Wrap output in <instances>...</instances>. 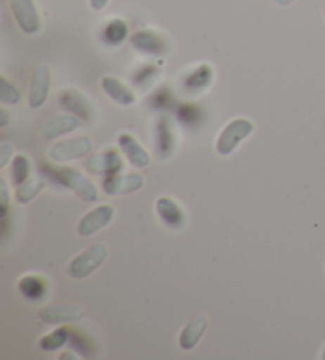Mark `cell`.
<instances>
[{
	"label": "cell",
	"instance_id": "1",
	"mask_svg": "<svg viewBox=\"0 0 325 360\" xmlns=\"http://www.w3.org/2000/svg\"><path fill=\"white\" fill-rule=\"evenodd\" d=\"M108 257V248L103 243H94L72 259L67 266V273L73 279H83L92 275Z\"/></svg>",
	"mask_w": 325,
	"mask_h": 360
},
{
	"label": "cell",
	"instance_id": "2",
	"mask_svg": "<svg viewBox=\"0 0 325 360\" xmlns=\"http://www.w3.org/2000/svg\"><path fill=\"white\" fill-rule=\"evenodd\" d=\"M49 173L58 179L60 184L75 192L83 202H96L97 200V188L92 181H89L84 175H81L78 170L72 169V167H64V169H51Z\"/></svg>",
	"mask_w": 325,
	"mask_h": 360
},
{
	"label": "cell",
	"instance_id": "3",
	"mask_svg": "<svg viewBox=\"0 0 325 360\" xmlns=\"http://www.w3.org/2000/svg\"><path fill=\"white\" fill-rule=\"evenodd\" d=\"M254 132V124L245 120V117H238V120L230 121L219 135L216 143V151L221 154V156H230L236 146L240 145L241 141H245L249 135Z\"/></svg>",
	"mask_w": 325,
	"mask_h": 360
},
{
	"label": "cell",
	"instance_id": "4",
	"mask_svg": "<svg viewBox=\"0 0 325 360\" xmlns=\"http://www.w3.org/2000/svg\"><path fill=\"white\" fill-rule=\"evenodd\" d=\"M92 150V141L89 136H75V139L62 140L51 146L48 151V158L53 162H68V160L81 159Z\"/></svg>",
	"mask_w": 325,
	"mask_h": 360
},
{
	"label": "cell",
	"instance_id": "5",
	"mask_svg": "<svg viewBox=\"0 0 325 360\" xmlns=\"http://www.w3.org/2000/svg\"><path fill=\"white\" fill-rule=\"evenodd\" d=\"M10 8L24 34L34 35L42 29L40 15L34 0H10Z\"/></svg>",
	"mask_w": 325,
	"mask_h": 360
},
{
	"label": "cell",
	"instance_id": "6",
	"mask_svg": "<svg viewBox=\"0 0 325 360\" xmlns=\"http://www.w3.org/2000/svg\"><path fill=\"white\" fill-rule=\"evenodd\" d=\"M59 107L65 111H70L72 115L84 122H92L94 116H96V110H94V105L89 98L75 89H65L60 92Z\"/></svg>",
	"mask_w": 325,
	"mask_h": 360
},
{
	"label": "cell",
	"instance_id": "7",
	"mask_svg": "<svg viewBox=\"0 0 325 360\" xmlns=\"http://www.w3.org/2000/svg\"><path fill=\"white\" fill-rule=\"evenodd\" d=\"M83 167L84 170L92 173V175L111 176V175H117V173L121 172L122 159L115 150H110V151L98 153V154H94L91 158H87L83 162Z\"/></svg>",
	"mask_w": 325,
	"mask_h": 360
},
{
	"label": "cell",
	"instance_id": "8",
	"mask_svg": "<svg viewBox=\"0 0 325 360\" xmlns=\"http://www.w3.org/2000/svg\"><path fill=\"white\" fill-rule=\"evenodd\" d=\"M115 216V208L111 205H100L81 218L78 224V233L81 237H91L110 224Z\"/></svg>",
	"mask_w": 325,
	"mask_h": 360
},
{
	"label": "cell",
	"instance_id": "9",
	"mask_svg": "<svg viewBox=\"0 0 325 360\" xmlns=\"http://www.w3.org/2000/svg\"><path fill=\"white\" fill-rule=\"evenodd\" d=\"M40 319L45 324H67L77 322L84 316V308L79 303H65V305H48L42 308Z\"/></svg>",
	"mask_w": 325,
	"mask_h": 360
},
{
	"label": "cell",
	"instance_id": "10",
	"mask_svg": "<svg viewBox=\"0 0 325 360\" xmlns=\"http://www.w3.org/2000/svg\"><path fill=\"white\" fill-rule=\"evenodd\" d=\"M145 178L140 173H127V175L106 176L102 183L103 192L108 195H126L139 191Z\"/></svg>",
	"mask_w": 325,
	"mask_h": 360
},
{
	"label": "cell",
	"instance_id": "11",
	"mask_svg": "<svg viewBox=\"0 0 325 360\" xmlns=\"http://www.w3.org/2000/svg\"><path fill=\"white\" fill-rule=\"evenodd\" d=\"M49 86H51V73L48 67L40 65L34 70L32 79H30L29 105L32 108H40L45 105L49 96Z\"/></svg>",
	"mask_w": 325,
	"mask_h": 360
},
{
	"label": "cell",
	"instance_id": "12",
	"mask_svg": "<svg viewBox=\"0 0 325 360\" xmlns=\"http://www.w3.org/2000/svg\"><path fill=\"white\" fill-rule=\"evenodd\" d=\"M79 117L75 115H60V116H54L51 120H48L39 130V135L43 140H54L58 136L67 135L77 130L81 124H79Z\"/></svg>",
	"mask_w": 325,
	"mask_h": 360
},
{
	"label": "cell",
	"instance_id": "13",
	"mask_svg": "<svg viewBox=\"0 0 325 360\" xmlns=\"http://www.w3.org/2000/svg\"><path fill=\"white\" fill-rule=\"evenodd\" d=\"M155 211H158L162 224L167 226L173 231H179L184 227L186 216L183 208L170 197H160L155 203Z\"/></svg>",
	"mask_w": 325,
	"mask_h": 360
},
{
	"label": "cell",
	"instance_id": "14",
	"mask_svg": "<svg viewBox=\"0 0 325 360\" xmlns=\"http://www.w3.org/2000/svg\"><path fill=\"white\" fill-rule=\"evenodd\" d=\"M206 327H208V318L205 314H197L187 322L186 327L179 333V346L183 351H191L198 345L200 338L203 337L206 332Z\"/></svg>",
	"mask_w": 325,
	"mask_h": 360
},
{
	"label": "cell",
	"instance_id": "15",
	"mask_svg": "<svg viewBox=\"0 0 325 360\" xmlns=\"http://www.w3.org/2000/svg\"><path fill=\"white\" fill-rule=\"evenodd\" d=\"M117 143H120V148L126 154L129 162L136 167V169H145L151 162L148 151L135 140L134 135L121 134L120 139H117Z\"/></svg>",
	"mask_w": 325,
	"mask_h": 360
},
{
	"label": "cell",
	"instance_id": "16",
	"mask_svg": "<svg viewBox=\"0 0 325 360\" xmlns=\"http://www.w3.org/2000/svg\"><path fill=\"white\" fill-rule=\"evenodd\" d=\"M130 45H132L136 51L149 56H159L164 54L167 45L165 40L162 39L160 35L151 32V30H141V32H136L130 39Z\"/></svg>",
	"mask_w": 325,
	"mask_h": 360
},
{
	"label": "cell",
	"instance_id": "17",
	"mask_svg": "<svg viewBox=\"0 0 325 360\" xmlns=\"http://www.w3.org/2000/svg\"><path fill=\"white\" fill-rule=\"evenodd\" d=\"M102 88L111 101H115L120 105H124V107H129V105H134L136 102L134 91L127 88L121 79H117L115 77H105L102 79Z\"/></svg>",
	"mask_w": 325,
	"mask_h": 360
},
{
	"label": "cell",
	"instance_id": "18",
	"mask_svg": "<svg viewBox=\"0 0 325 360\" xmlns=\"http://www.w3.org/2000/svg\"><path fill=\"white\" fill-rule=\"evenodd\" d=\"M155 143H158V153L162 159L170 156L174 148V135L168 117L162 116L155 126Z\"/></svg>",
	"mask_w": 325,
	"mask_h": 360
},
{
	"label": "cell",
	"instance_id": "19",
	"mask_svg": "<svg viewBox=\"0 0 325 360\" xmlns=\"http://www.w3.org/2000/svg\"><path fill=\"white\" fill-rule=\"evenodd\" d=\"M18 288H20V292L23 294L24 299H27L30 302H39L46 294L45 281H43L42 278L34 276V275L24 276L20 281V284H18Z\"/></svg>",
	"mask_w": 325,
	"mask_h": 360
},
{
	"label": "cell",
	"instance_id": "20",
	"mask_svg": "<svg viewBox=\"0 0 325 360\" xmlns=\"http://www.w3.org/2000/svg\"><path fill=\"white\" fill-rule=\"evenodd\" d=\"M129 27L122 20L110 21L102 30V40L110 46H117L127 39Z\"/></svg>",
	"mask_w": 325,
	"mask_h": 360
},
{
	"label": "cell",
	"instance_id": "21",
	"mask_svg": "<svg viewBox=\"0 0 325 360\" xmlns=\"http://www.w3.org/2000/svg\"><path fill=\"white\" fill-rule=\"evenodd\" d=\"M45 188H46L45 178H42V176L30 178V179H27L26 183H23L21 186H18L15 197H16V200L20 202L21 205H26V203H29L30 200H32V198L37 194H40V192L45 189Z\"/></svg>",
	"mask_w": 325,
	"mask_h": 360
},
{
	"label": "cell",
	"instance_id": "22",
	"mask_svg": "<svg viewBox=\"0 0 325 360\" xmlns=\"http://www.w3.org/2000/svg\"><path fill=\"white\" fill-rule=\"evenodd\" d=\"M212 79V70L210 65H200L196 68L191 75H187L184 79L186 89L191 91H202L206 86H210Z\"/></svg>",
	"mask_w": 325,
	"mask_h": 360
},
{
	"label": "cell",
	"instance_id": "23",
	"mask_svg": "<svg viewBox=\"0 0 325 360\" xmlns=\"http://www.w3.org/2000/svg\"><path fill=\"white\" fill-rule=\"evenodd\" d=\"M68 340H70V330L67 327H59L40 340V347L45 352H53L60 349L62 346L68 343Z\"/></svg>",
	"mask_w": 325,
	"mask_h": 360
},
{
	"label": "cell",
	"instance_id": "24",
	"mask_svg": "<svg viewBox=\"0 0 325 360\" xmlns=\"http://www.w3.org/2000/svg\"><path fill=\"white\" fill-rule=\"evenodd\" d=\"M30 175V162L29 158L24 154H18L11 160V181L16 186H21L23 183L27 181Z\"/></svg>",
	"mask_w": 325,
	"mask_h": 360
},
{
	"label": "cell",
	"instance_id": "25",
	"mask_svg": "<svg viewBox=\"0 0 325 360\" xmlns=\"http://www.w3.org/2000/svg\"><path fill=\"white\" fill-rule=\"evenodd\" d=\"M0 101L2 103L15 105L21 101V94L13 84H11L7 78H0Z\"/></svg>",
	"mask_w": 325,
	"mask_h": 360
},
{
	"label": "cell",
	"instance_id": "26",
	"mask_svg": "<svg viewBox=\"0 0 325 360\" xmlns=\"http://www.w3.org/2000/svg\"><path fill=\"white\" fill-rule=\"evenodd\" d=\"M155 68H153V67H148V68H145V72H141V73H139V77L140 78H135V83L136 84H145V79H151V77H154L155 75Z\"/></svg>",
	"mask_w": 325,
	"mask_h": 360
},
{
	"label": "cell",
	"instance_id": "27",
	"mask_svg": "<svg viewBox=\"0 0 325 360\" xmlns=\"http://www.w3.org/2000/svg\"><path fill=\"white\" fill-rule=\"evenodd\" d=\"M0 153H2V158H0V167L4 169V167L8 164V159L11 154H13V150H11L10 145H2L0 146Z\"/></svg>",
	"mask_w": 325,
	"mask_h": 360
},
{
	"label": "cell",
	"instance_id": "28",
	"mask_svg": "<svg viewBox=\"0 0 325 360\" xmlns=\"http://www.w3.org/2000/svg\"><path fill=\"white\" fill-rule=\"evenodd\" d=\"M108 2H110V0H91V7H92V10L98 11V10L105 8L106 4H108Z\"/></svg>",
	"mask_w": 325,
	"mask_h": 360
},
{
	"label": "cell",
	"instance_id": "29",
	"mask_svg": "<svg viewBox=\"0 0 325 360\" xmlns=\"http://www.w3.org/2000/svg\"><path fill=\"white\" fill-rule=\"evenodd\" d=\"M0 116H2V121H0V126L5 127L8 124V115L5 110H0Z\"/></svg>",
	"mask_w": 325,
	"mask_h": 360
},
{
	"label": "cell",
	"instance_id": "30",
	"mask_svg": "<svg viewBox=\"0 0 325 360\" xmlns=\"http://www.w3.org/2000/svg\"><path fill=\"white\" fill-rule=\"evenodd\" d=\"M292 2H293V0H274V4L281 5V7H284V5H289Z\"/></svg>",
	"mask_w": 325,
	"mask_h": 360
},
{
	"label": "cell",
	"instance_id": "31",
	"mask_svg": "<svg viewBox=\"0 0 325 360\" xmlns=\"http://www.w3.org/2000/svg\"><path fill=\"white\" fill-rule=\"evenodd\" d=\"M324 15H325V10H324Z\"/></svg>",
	"mask_w": 325,
	"mask_h": 360
},
{
	"label": "cell",
	"instance_id": "32",
	"mask_svg": "<svg viewBox=\"0 0 325 360\" xmlns=\"http://www.w3.org/2000/svg\"><path fill=\"white\" fill-rule=\"evenodd\" d=\"M324 357H325V354H324Z\"/></svg>",
	"mask_w": 325,
	"mask_h": 360
}]
</instances>
